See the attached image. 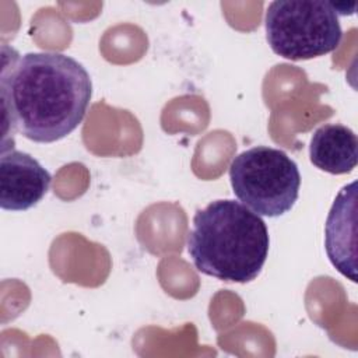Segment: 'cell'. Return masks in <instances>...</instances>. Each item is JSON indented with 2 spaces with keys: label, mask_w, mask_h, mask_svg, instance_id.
<instances>
[{
  "label": "cell",
  "mask_w": 358,
  "mask_h": 358,
  "mask_svg": "<svg viewBox=\"0 0 358 358\" xmlns=\"http://www.w3.org/2000/svg\"><path fill=\"white\" fill-rule=\"evenodd\" d=\"M264 22L271 50L288 60H308L330 53L343 38L333 3L322 0L273 1Z\"/></svg>",
  "instance_id": "3957f363"
},
{
  "label": "cell",
  "mask_w": 358,
  "mask_h": 358,
  "mask_svg": "<svg viewBox=\"0 0 358 358\" xmlns=\"http://www.w3.org/2000/svg\"><path fill=\"white\" fill-rule=\"evenodd\" d=\"M50 173L29 154L14 148L0 158V206L24 211L38 204L49 190Z\"/></svg>",
  "instance_id": "5b68a950"
},
{
  "label": "cell",
  "mask_w": 358,
  "mask_h": 358,
  "mask_svg": "<svg viewBox=\"0 0 358 358\" xmlns=\"http://www.w3.org/2000/svg\"><path fill=\"white\" fill-rule=\"evenodd\" d=\"M270 246L266 222L245 204L214 200L193 217L187 252L194 267L222 281L255 280L267 259Z\"/></svg>",
  "instance_id": "7a4b0ae2"
},
{
  "label": "cell",
  "mask_w": 358,
  "mask_h": 358,
  "mask_svg": "<svg viewBox=\"0 0 358 358\" xmlns=\"http://www.w3.org/2000/svg\"><path fill=\"white\" fill-rule=\"evenodd\" d=\"M358 138L347 126L323 124L312 134L309 144L310 162L329 173H348L357 166Z\"/></svg>",
  "instance_id": "52a82bcc"
},
{
  "label": "cell",
  "mask_w": 358,
  "mask_h": 358,
  "mask_svg": "<svg viewBox=\"0 0 358 358\" xmlns=\"http://www.w3.org/2000/svg\"><path fill=\"white\" fill-rule=\"evenodd\" d=\"M229 179L235 196L257 215H282L299 196L298 165L282 150L267 145L238 154L229 165Z\"/></svg>",
  "instance_id": "277c9868"
},
{
  "label": "cell",
  "mask_w": 358,
  "mask_h": 358,
  "mask_svg": "<svg viewBox=\"0 0 358 358\" xmlns=\"http://www.w3.org/2000/svg\"><path fill=\"white\" fill-rule=\"evenodd\" d=\"M355 187L344 186L337 194L326 221V252L331 264L357 282L355 266Z\"/></svg>",
  "instance_id": "8992f818"
},
{
  "label": "cell",
  "mask_w": 358,
  "mask_h": 358,
  "mask_svg": "<svg viewBox=\"0 0 358 358\" xmlns=\"http://www.w3.org/2000/svg\"><path fill=\"white\" fill-rule=\"evenodd\" d=\"M1 152L18 129L35 143H53L83 122L92 95L85 67L56 52H31L20 56L1 48Z\"/></svg>",
  "instance_id": "6da1fadb"
}]
</instances>
